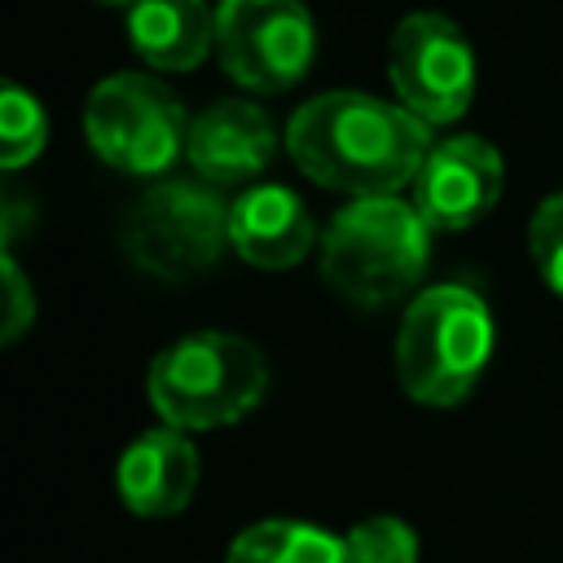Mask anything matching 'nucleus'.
Instances as JSON below:
<instances>
[{
	"label": "nucleus",
	"instance_id": "nucleus-1",
	"mask_svg": "<svg viewBox=\"0 0 563 563\" xmlns=\"http://www.w3.org/2000/svg\"><path fill=\"white\" fill-rule=\"evenodd\" d=\"M431 123H422L400 101H383L369 92L334 88L308 97L286 123V154L290 163L339 194L378 198L400 194L413 185L427 150Z\"/></svg>",
	"mask_w": 563,
	"mask_h": 563
},
{
	"label": "nucleus",
	"instance_id": "nucleus-2",
	"mask_svg": "<svg viewBox=\"0 0 563 563\" xmlns=\"http://www.w3.org/2000/svg\"><path fill=\"white\" fill-rule=\"evenodd\" d=\"M431 255V224L396 194L352 198L321 233V277L361 308H378L418 286Z\"/></svg>",
	"mask_w": 563,
	"mask_h": 563
},
{
	"label": "nucleus",
	"instance_id": "nucleus-3",
	"mask_svg": "<svg viewBox=\"0 0 563 563\" xmlns=\"http://www.w3.org/2000/svg\"><path fill=\"white\" fill-rule=\"evenodd\" d=\"M154 413L176 431H211L246 418L268 391L264 352L229 330H198L167 343L145 378Z\"/></svg>",
	"mask_w": 563,
	"mask_h": 563
},
{
	"label": "nucleus",
	"instance_id": "nucleus-4",
	"mask_svg": "<svg viewBox=\"0 0 563 563\" xmlns=\"http://www.w3.org/2000/svg\"><path fill=\"white\" fill-rule=\"evenodd\" d=\"M488 303L466 286L422 290L396 330V378L409 400L449 409L471 396L493 356Z\"/></svg>",
	"mask_w": 563,
	"mask_h": 563
},
{
	"label": "nucleus",
	"instance_id": "nucleus-5",
	"mask_svg": "<svg viewBox=\"0 0 563 563\" xmlns=\"http://www.w3.org/2000/svg\"><path fill=\"white\" fill-rule=\"evenodd\" d=\"M189 123L194 119L185 114L180 97L141 70L101 79L84 106V136L92 154L123 176L150 180L167 176L176 158H185Z\"/></svg>",
	"mask_w": 563,
	"mask_h": 563
},
{
	"label": "nucleus",
	"instance_id": "nucleus-6",
	"mask_svg": "<svg viewBox=\"0 0 563 563\" xmlns=\"http://www.w3.org/2000/svg\"><path fill=\"white\" fill-rule=\"evenodd\" d=\"M123 251L141 273L158 282H185L233 251L229 202L207 180L158 176L123 220Z\"/></svg>",
	"mask_w": 563,
	"mask_h": 563
},
{
	"label": "nucleus",
	"instance_id": "nucleus-7",
	"mask_svg": "<svg viewBox=\"0 0 563 563\" xmlns=\"http://www.w3.org/2000/svg\"><path fill=\"white\" fill-rule=\"evenodd\" d=\"M216 57L246 92H286L317 57V22L303 0H220Z\"/></svg>",
	"mask_w": 563,
	"mask_h": 563
},
{
	"label": "nucleus",
	"instance_id": "nucleus-8",
	"mask_svg": "<svg viewBox=\"0 0 563 563\" xmlns=\"http://www.w3.org/2000/svg\"><path fill=\"white\" fill-rule=\"evenodd\" d=\"M396 101L422 123H453L475 97V53L466 31L444 13H409L387 40Z\"/></svg>",
	"mask_w": 563,
	"mask_h": 563
},
{
	"label": "nucleus",
	"instance_id": "nucleus-9",
	"mask_svg": "<svg viewBox=\"0 0 563 563\" xmlns=\"http://www.w3.org/2000/svg\"><path fill=\"white\" fill-rule=\"evenodd\" d=\"M501 185H506V163L497 145H488L484 136H449L427 150L409 185V202L431 229L457 233L479 224L497 207Z\"/></svg>",
	"mask_w": 563,
	"mask_h": 563
},
{
	"label": "nucleus",
	"instance_id": "nucleus-10",
	"mask_svg": "<svg viewBox=\"0 0 563 563\" xmlns=\"http://www.w3.org/2000/svg\"><path fill=\"white\" fill-rule=\"evenodd\" d=\"M277 145H286V136H277L264 106L224 97L202 114H194L185 158L198 180L229 189V185H255V176L268 172Z\"/></svg>",
	"mask_w": 563,
	"mask_h": 563
},
{
	"label": "nucleus",
	"instance_id": "nucleus-11",
	"mask_svg": "<svg viewBox=\"0 0 563 563\" xmlns=\"http://www.w3.org/2000/svg\"><path fill=\"white\" fill-rule=\"evenodd\" d=\"M229 242L255 268H295L317 246V224L295 189L255 180L229 202Z\"/></svg>",
	"mask_w": 563,
	"mask_h": 563
},
{
	"label": "nucleus",
	"instance_id": "nucleus-12",
	"mask_svg": "<svg viewBox=\"0 0 563 563\" xmlns=\"http://www.w3.org/2000/svg\"><path fill=\"white\" fill-rule=\"evenodd\" d=\"M119 497L141 519H167L180 515L198 488V453L185 431L154 427L141 431L123 457H119Z\"/></svg>",
	"mask_w": 563,
	"mask_h": 563
},
{
	"label": "nucleus",
	"instance_id": "nucleus-13",
	"mask_svg": "<svg viewBox=\"0 0 563 563\" xmlns=\"http://www.w3.org/2000/svg\"><path fill=\"white\" fill-rule=\"evenodd\" d=\"M128 44L150 70H194L216 48V13L207 0H136L128 4Z\"/></svg>",
	"mask_w": 563,
	"mask_h": 563
},
{
	"label": "nucleus",
	"instance_id": "nucleus-14",
	"mask_svg": "<svg viewBox=\"0 0 563 563\" xmlns=\"http://www.w3.org/2000/svg\"><path fill=\"white\" fill-rule=\"evenodd\" d=\"M224 563H352L347 541L303 519H260L242 528Z\"/></svg>",
	"mask_w": 563,
	"mask_h": 563
},
{
	"label": "nucleus",
	"instance_id": "nucleus-15",
	"mask_svg": "<svg viewBox=\"0 0 563 563\" xmlns=\"http://www.w3.org/2000/svg\"><path fill=\"white\" fill-rule=\"evenodd\" d=\"M48 141V119L40 97H31L22 84H4L0 92V167L18 172L31 158H40Z\"/></svg>",
	"mask_w": 563,
	"mask_h": 563
},
{
	"label": "nucleus",
	"instance_id": "nucleus-16",
	"mask_svg": "<svg viewBox=\"0 0 563 563\" xmlns=\"http://www.w3.org/2000/svg\"><path fill=\"white\" fill-rule=\"evenodd\" d=\"M352 563H418V532L396 515H369L343 532Z\"/></svg>",
	"mask_w": 563,
	"mask_h": 563
},
{
	"label": "nucleus",
	"instance_id": "nucleus-17",
	"mask_svg": "<svg viewBox=\"0 0 563 563\" xmlns=\"http://www.w3.org/2000/svg\"><path fill=\"white\" fill-rule=\"evenodd\" d=\"M528 251L541 282L563 299V194H550L528 220Z\"/></svg>",
	"mask_w": 563,
	"mask_h": 563
},
{
	"label": "nucleus",
	"instance_id": "nucleus-18",
	"mask_svg": "<svg viewBox=\"0 0 563 563\" xmlns=\"http://www.w3.org/2000/svg\"><path fill=\"white\" fill-rule=\"evenodd\" d=\"M0 273H4V325H0V343H18L26 334V325L35 321V290L31 282L22 277L18 260L4 251L0 260Z\"/></svg>",
	"mask_w": 563,
	"mask_h": 563
},
{
	"label": "nucleus",
	"instance_id": "nucleus-19",
	"mask_svg": "<svg viewBox=\"0 0 563 563\" xmlns=\"http://www.w3.org/2000/svg\"><path fill=\"white\" fill-rule=\"evenodd\" d=\"M97 4H136V0H97Z\"/></svg>",
	"mask_w": 563,
	"mask_h": 563
}]
</instances>
